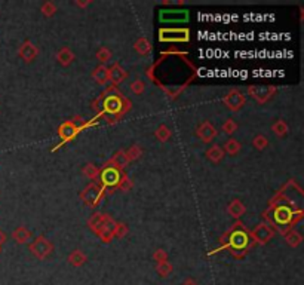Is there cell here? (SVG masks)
<instances>
[{
	"instance_id": "6da1fadb",
	"label": "cell",
	"mask_w": 304,
	"mask_h": 285,
	"mask_svg": "<svg viewBox=\"0 0 304 285\" xmlns=\"http://www.w3.org/2000/svg\"><path fill=\"white\" fill-rule=\"evenodd\" d=\"M70 262H72V263H73L75 266H80V265H82V263L85 262V257H83V256H82L80 253H75V254H73V256L70 257Z\"/></svg>"
},
{
	"instance_id": "7a4b0ae2",
	"label": "cell",
	"mask_w": 304,
	"mask_h": 285,
	"mask_svg": "<svg viewBox=\"0 0 304 285\" xmlns=\"http://www.w3.org/2000/svg\"><path fill=\"white\" fill-rule=\"evenodd\" d=\"M157 271H159L160 277H168V275H169V272H171V266H169V265H166L165 262H162V265L157 268Z\"/></svg>"
},
{
	"instance_id": "3957f363",
	"label": "cell",
	"mask_w": 304,
	"mask_h": 285,
	"mask_svg": "<svg viewBox=\"0 0 304 285\" xmlns=\"http://www.w3.org/2000/svg\"><path fill=\"white\" fill-rule=\"evenodd\" d=\"M183 285H198L193 280H187V281H184V284Z\"/></svg>"
}]
</instances>
